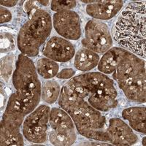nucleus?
<instances>
[{
  "instance_id": "2",
  "label": "nucleus",
  "mask_w": 146,
  "mask_h": 146,
  "mask_svg": "<svg viewBox=\"0 0 146 146\" xmlns=\"http://www.w3.org/2000/svg\"><path fill=\"white\" fill-rule=\"evenodd\" d=\"M145 5L133 2L122 10L113 28L115 41L133 54L145 58Z\"/></svg>"
},
{
  "instance_id": "7",
  "label": "nucleus",
  "mask_w": 146,
  "mask_h": 146,
  "mask_svg": "<svg viewBox=\"0 0 146 146\" xmlns=\"http://www.w3.org/2000/svg\"><path fill=\"white\" fill-rule=\"evenodd\" d=\"M49 140L53 145H72L76 140L75 125L69 113L62 108L50 110Z\"/></svg>"
},
{
  "instance_id": "22",
  "label": "nucleus",
  "mask_w": 146,
  "mask_h": 146,
  "mask_svg": "<svg viewBox=\"0 0 146 146\" xmlns=\"http://www.w3.org/2000/svg\"><path fill=\"white\" fill-rule=\"evenodd\" d=\"M75 74V71L72 68L64 69L62 71L57 74L56 77L58 79H62V80H67L72 78Z\"/></svg>"
},
{
  "instance_id": "4",
  "label": "nucleus",
  "mask_w": 146,
  "mask_h": 146,
  "mask_svg": "<svg viewBox=\"0 0 146 146\" xmlns=\"http://www.w3.org/2000/svg\"><path fill=\"white\" fill-rule=\"evenodd\" d=\"M13 83L16 90L15 95L25 113H32L40 102L41 86L35 64L25 55L18 56Z\"/></svg>"
},
{
  "instance_id": "10",
  "label": "nucleus",
  "mask_w": 146,
  "mask_h": 146,
  "mask_svg": "<svg viewBox=\"0 0 146 146\" xmlns=\"http://www.w3.org/2000/svg\"><path fill=\"white\" fill-rule=\"evenodd\" d=\"M53 24L57 33L67 40H77L81 36L80 19L76 12H57L53 15Z\"/></svg>"
},
{
  "instance_id": "23",
  "label": "nucleus",
  "mask_w": 146,
  "mask_h": 146,
  "mask_svg": "<svg viewBox=\"0 0 146 146\" xmlns=\"http://www.w3.org/2000/svg\"><path fill=\"white\" fill-rule=\"evenodd\" d=\"M0 17H1V23H7L10 22L12 20V13L11 12L5 7H1V13H0Z\"/></svg>"
},
{
  "instance_id": "3",
  "label": "nucleus",
  "mask_w": 146,
  "mask_h": 146,
  "mask_svg": "<svg viewBox=\"0 0 146 146\" xmlns=\"http://www.w3.org/2000/svg\"><path fill=\"white\" fill-rule=\"evenodd\" d=\"M113 78L128 99L145 102V66L143 59L123 49Z\"/></svg>"
},
{
  "instance_id": "18",
  "label": "nucleus",
  "mask_w": 146,
  "mask_h": 146,
  "mask_svg": "<svg viewBox=\"0 0 146 146\" xmlns=\"http://www.w3.org/2000/svg\"><path fill=\"white\" fill-rule=\"evenodd\" d=\"M36 72L44 79H51L58 73L59 66L56 62L48 58H41L36 64Z\"/></svg>"
},
{
  "instance_id": "26",
  "label": "nucleus",
  "mask_w": 146,
  "mask_h": 146,
  "mask_svg": "<svg viewBox=\"0 0 146 146\" xmlns=\"http://www.w3.org/2000/svg\"><path fill=\"white\" fill-rule=\"evenodd\" d=\"M83 2H84V3H93L94 1H82Z\"/></svg>"
},
{
  "instance_id": "12",
  "label": "nucleus",
  "mask_w": 146,
  "mask_h": 146,
  "mask_svg": "<svg viewBox=\"0 0 146 146\" xmlns=\"http://www.w3.org/2000/svg\"><path fill=\"white\" fill-rule=\"evenodd\" d=\"M107 132L109 143L115 145H131L138 141V137L131 128L120 118H111L108 122Z\"/></svg>"
},
{
  "instance_id": "25",
  "label": "nucleus",
  "mask_w": 146,
  "mask_h": 146,
  "mask_svg": "<svg viewBox=\"0 0 146 146\" xmlns=\"http://www.w3.org/2000/svg\"><path fill=\"white\" fill-rule=\"evenodd\" d=\"M38 2L40 3V5H43V6H47V5H49V1H38Z\"/></svg>"
},
{
  "instance_id": "9",
  "label": "nucleus",
  "mask_w": 146,
  "mask_h": 146,
  "mask_svg": "<svg viewBox=\"0 0 146 146\" xmlns=\"http://www.w3.org/2000/svg\"><path fill=\"white\" fill-rule=\"evenodd\" d=\"M113 38L106 23L96 19L90 20L85 27L82 44L86 49L96 53H106L113 46Z\"/></svg>"
},
{
  "instance_id": "15",
  "label": "nucleus",
  "mask_w": 146,
  "mask_h": 146,
  "mask_svg": "<svg viewBox=\"0 0 146 146\" xmlns=\"http://www.w3.org/2000/svg\"><path fill=\"white\" fill-rule=\"evenodd\" d=\"M100 62V56L86 48L78 50L75 55L74 66L80 71H90L95 68Z\"/></svg>"
},
{
  "instance_id": "11",
  "label": "nucleus",
  "mask_w": 146,
  "mask_h": 146,
  "mask_svg": "<svg viewBox=\"0 0 146 146\" xmlns=\"http://www.w3.org/2000/svg\"><path fill=\"white\" fill-rule=\"evenodd\" d=\"M42 53L46 58L54 62H66L75 54V47L67 40L53 36L45 42Z\"/></svg>"
},
{
  "instance_id": "19",
  "label": "nucleus",
  "mask_w": 146,
  "mask_h": 146,
  "mask_svg": "<svg viewBox=\"0 0 146 146\" xmlns=\"http://www.w3.org/2000/svg\"><path fill=\"white\" fill-rule=\"evenodd\" d=\"M14 64L13 55L6 56L1 60V74L6 80H8L11 75Z\"/></svg>"
},
{
  "instance_id": "6",
  "label": "nucleus",
  "mask_w": 146,
  "mask_h": 146,
  "mask_svg": "<svg viewBox=\"0 0 146 146\" xmlns=\"http://www.w3.org/2000/svg\"><path fill=\"white\" fill-rule=\"evenodd\" d=\"M26 115L20 102L13 93L9 98L1 121V145H24L20 129Z\"/></svg>"
},
{
  "instance_id": "14",
  "label": "nucleus",
  "mask_w": 146,
  "mask_h": 146,
  "mask_svg": "<svg viewBox=\"0 0 146 146\" xmlns=\"http://www.w3.org/2000/svg\"><path fill=\"white\" fill-rule=\"evenodd\" d=\"M122 117L127 120L132 129L137 131L145 134V108L132 107L123 110Z\"/></svg>"
},
{
  "instance_id": "16",
  "label": "nucleus",
  "mask_w": 146,
  "mask_h": 146,
  "mask_svg": "<svg viewBox=\"0 0 146 146\" xmlns=\"http://www.w3.org/2000/svg\"><path fill=\"white\" fill-rule=\"evenodd\" d=\"M123 49L115 47L108 50L99 62L98 70L104 74H112L114 72Z\"/></svg>"
},
{
  "instance_id": "17",
  "label": "nucleus",
  "mask_w": 146,
  "mask_h": 146,
  "mask_svg": "<svg viewBox=\"0 0 146 146\" xmlns=\"http://www.w3.org/2000/svg\"><path fill=\"white\" fill-rule=\"evenodd\" d=\"M61 94V87L57 81L48 80L41 86L42 100L48 104H53L57 101Z\"/></svg>"
},
{
  "instance_id": "13",
  "label": "nucleus",
  "mask_w": 146,
  "mask_h": 146,
  "mask_svg": "<svg viewBox=\"0 0 146 146\" xmlns=\"http://www.w3.org/2000/svg\"><path fill=\"white\" fill-rule=\"evenodd\" d=\"M123 6V1H94L87 5L86 10L96 20H109L118 13Z\"/></svg>"
},
{
  "instance_id": "20",
  "label": "nucleus",
  "mask_w": 146,
  "mask_h": 146,
  "mask_svg": "<svg viewBox=\"0 0 146 146\" xmlns=\"http://www.w3.org/2000/svg\"><path fill=\"white\" fill-rule=\"evenodd\" d=\"M77 5V2L75 0H53L50 4V8L53 11L59 12L64 10H70L75 8Z\"/></svg>"
},
{
  "instance_id": "5",
  "label": "nucleus",
  "mask_w": 146,
  "mask_h": 146,
  "mask_svg": "<svg viewBox=\"0 0 146 146\" xmlns=\"http://www.w3.org/2000/svg\"><path fill=\"white\" fill-rule=\"evenodd\" d=\"M28 15L29 20L18 34L17 45L23 55L36 56L51 32V18L48 12L41 8Z\"/></svg>"
},
{
  "instance_id": "21",
  "label": "nucleus",
  "mask_w": 146,
  "mask_h": 146,
  "mask_svg": "<svg viewBox=\"0 0 146 146\" xmlns=\"http://www.w3.org/2000/svg\"><path fill=\"white\" fill-rule=\"evenodd\" d=\"M38 5H40L38 1H27L25 2L23 5V9L26 11V13H28V15L32 13L36 10L40 9L38 7Z\"/></svg>"
},
{
  "instance_id": "24",
  "label": "nucleus",
  "mask_w": 146,
  "mask_h": 146,
  "mask_svg": "<svg viewBox=\"0 0 146 146\" xmlns=\"http://www.w3.org/2000/svg\"><path fill=\"white\" fill-rule=\"evenodd\" d=\"M18 1H1L0 3L2 6H5V7H14L15 5H16Z\"/></svg>"
},
{
  "instance_id": "8",
  "label": "nucleus",
  "mask_w": 146,
  "mask_h": 146,
  "mask_svg": "<svg viewBox=\"0 0 146 146\" xmlns=\"http://www.w3.org/2000/svg\"><path fill=\"white\" fill-rule=\"evenodd\" d=\"M50 108L42 105L28 115L23 121L22 132L24 137L33 143L45 142L50 118Z\"/></svg>"
},
{
  "instance_id": "27",
  "label": "nucleus",
  "mask_w": 146,
  "mask_h": 146,
  "mask_svg": "<svg viewBox=\"0 0 146 146\" xmlns=\"http://www.w3.org/2000/svg\"><path fill=\"white\" fill-rule=\"evenodd\" d=\"M143 145H145V137L143 138Z\"/></svg>"
},
{
  "instance_id": "1",
  "label": "nucleus",
  "mask_w": 146,
  "mask_h": 146,
  "mask_svg": "<svg viewBox=\"0 0 146 146\" xmlns=\"http://www.w3.org/2000/svg\"><path fill=\"white\" fill-rule=\"evenodd\" d=\"M114 82L104 74H82L69 80L62 88L58 104L65 111L74 105L88 102L99 111L106 112L118 105Z\"/></svg>"
}]
</instances>
